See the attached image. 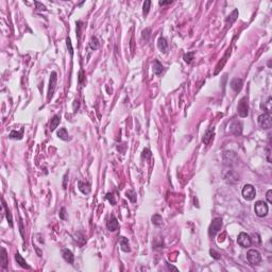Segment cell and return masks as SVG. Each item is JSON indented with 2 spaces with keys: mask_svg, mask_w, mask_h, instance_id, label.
<instances>
[{
  "mask_svg": "<svg viewBox=\"0 0 272 272\" xmlns=\"http://www.w3.org/2000/svg\"><path fill=\"white\" fill-rule=\"evenodd\" d=\"M248 101H249L248 97H244L242 99H240L239 103H238V107H237L238 115L242 118L247 117L249 114V102Z\"/></svg>",
  "mask_w": 272,
  "mask_h": 272,
  "instance_id": "cell-1",
  "label": "cell"
},
{
  "mask_svg": "<svg viewBox=\"0 0 272 272\" xmlns=\"http://www.w3.org/2000/svg\"><path fill=\"white\" fill-rule=\"evenodd\" d=\"M247 259H248V261L251 264V265L256 266L261 261V255L257 250L251 249V250H249L248 253H247Z\"/></svg>",
  "mask_w": 272,
  "mask_h": 272,
  "instance_id": "cell-2",
  "label": "cell"
},
{
  "mask_svg": "<svg viewBox=\"0 0 272 272\" xmlns=\"http://www.w3.org/2000/svg\"><path fill=\"white\" fill-rule=\"evenodd\" d=\"M242 197L246 199L247 201H252L254 200V198L256 197V190H255L254 186L251 184H247L242 188Z\"/></svg>",
  "mask_w": 272,
  "mask_h": 272,
  "instance_id": "cell-3",
  "label": "cell"
},
{
  "mask_svg": "<svg viewBox=\"0 0 272 272\" xmlns=\"http://www.w3.org/2000/svg\"><path fill=\"white\" fill-rule=\"evenodd\" d=\"M221 228H222V219L221 218H215L213 220V222L211 223V225H209V229H208L209 237H215L218 232L221 230Z\"/></svg>",
  "mask_w": 272,
  "mask_h": 272,
  "instance_id": "cell-4",
  "label": "cell"
},
{
  "mask_svg": "<svg viewBox=\"0 0 272 272\" xmlns=\"http://www.w3.org/2000/svg\"><path fill=\"white\" fill-rule=\"evenodd\" d=\"M57 74L55 71H52L50 74V79H49V88H48V97L47 100L50 101V99L53 97V94L55 92V87H57Z\"/></svg>",
  "mask_w": 272,
  "mask_h": 272,
  "instance_id": "cell-5",
  "label": "cell"
},
{
  "mask_svg": "<svg viewBox=\"0 0 272 272\" xmlns=\"http://www.w3.org/2000/svg\"><path fill=\"white\" fill-rule=\"evenodd\" d=\"M254 211H255V214H256V216H258V217H261V218L267 216V214H268L267 203L264 202V201H257V202H255Z\"/></svg>",
  "mask_w": 272,
  "mask_h": 272,
  "instance_id": "cell-6",
  "label": "cell"
},
{
  "mask_svg": "<svg viewBox=\"0 0 272 272\" xmlns=\"http://www.w3.org/2000/svg\"><path fill=\"white\" fill-rule=\"evenodd\" d=\"M258 124L261 128L265 129V130H268L272 126V120H271V116H270V113H264L261 115H259L258 117Z\"/></svg>",
  "mask_w": 272,
  "mask_h": 272,
  "instance_id": "cell-7",
  "label": "cell"
},
{
  "mask_svg": "<svg viewBox=\"0 0 272 272\" xmlns=\"http://www.w3.org/2000/svg\"><path fill=\"white\" fill-rule=\"evenodd\" d=\"M237 242L240 247H242V248H248V247H250L251 244H252V238L250 237V235H248L247 233H244V232H242V233H240L239 235H238Z\"/></svg>",
  "mask_w": 272,
  "mask_h": 272,
  "instance_id": "cell-8",
  "label": "cell"
},
{
  "mask_svg": "<svg viewBox=\"0 0 272 272\" xmlns=\"http://www.w3.org/2000/svg\"><path fill=\"white\" fill-rule=\"evenodd\" d=\"M230 131L235 136H240L242 133V123L238 120H234L231 124H230Z\"/></svg>",
  "mask_w": 272,
  "mask_h": 272,
  "instance_id": "cell-9",
  "label": "cell"
},
{
  "mask_svg": "<svg viewBox=\"0 0 272 272\" xmlns=\"http://www.w3.org/2000/svg\"><path fill=\"white\" fill-rule=\"evenodd\" d=\"M223 176H224V180L230 184H235L239 181L237 173L235 171H233V170H228L226 172H224Z\"/></svg>",
  "mask_w": 272,
  "mask_h": 272,
  "instance_id": "cell-10",
  "label": "cell"
},
{
  "mask_svg": "<svg viewBox=\"0 0 272 272\" xmlns=\"http://www.w3.org/2000/svg\"><path fill=\"white\" fill-rule=\"evenodd\" d=\"M107 228L110 232H115L116 230H118L119 223H118L117 218H116L114 215H112L111 217L109 218V220H107Z\"/></svg>",
  "mask_w": 272,
  "mask_h": 272,
  "instance_id": "cell-11",
  "label": "cell"
},
{
  "mask_svg": "<svg viewBox=\"0 0 272 272\" xmlns=\"http://www.w3.org/2000/svg\"><path fill=\"white\" fill-rule=\"evenodd\" d=\"M242 85H244V82H242L241 79L235 78V79H233V80L231 81L232 89H233L234 92H236V93L240 92V89L242 88Z\"/></svg>",
  "mask_w": 272,
  "mask_h": 272,
  "instance_id": "cell-12",
  "label": "cell"
},
{
  "mask_svg": "<svg viewBox=\"0 0 272 272\" xmlns=\"http://www.w3.org/2000/svg\"><path fill=\"white\" fill-rule=\"evenodd\" d=\"M78 188L82 194L84 195H88L92 190L90 188V184L89 183H85V182H82V181H79L78 182Z\"/></svg>",
  "mask_w": 272,
  "mask_h": 272,
  "instance_id": "cell-13",
  "label": "cell"
},
{
  "mask_svg": "<svg viewBox=\"0 0 272 272\" xmlns=\"http://www.w3.org/2000/svg\"><path fill=\"white\" fill-rule=\"evenodd\" d=\"M62 254H63V258L65 259L68 264H74V253H72L71 251L68 250V249H64L63 252H62Z\"/></svg>",
  "mask_w": 272,
  "mask_h": 272,
  "instance_id": "cell-14",
  "label": "cell"
},
{
  "mask_svg": "<svg viewBox=\"0 0 272 272\" xmlns=\"http://www.w3.org/2000/svg\"><path fill=\"white\" fill-rule=\"evenodd\" d=\"M157 47L163 53H166L168 51V43L164 37H159L157 41Z\"/></svg>",
  "mask_w": 272,
  "mask_h": 272,
  "instance_id": "cell-15",
  "label": "cell"
},
{
  "mask_svg": "<svg viewBox=\"0 0 272 272\" xmlns=\"http://www.w3.org/2000/svg\"><path fill=\"white\" fill-rule=\"evenodd\" d=\"M15 259H16V261H17V264L21 268H25V269H30V266L27 264L26 259H25L24 257L19 254V253H16L15 254Z\"/></svg>",
  "mask_w": 272,
  "mask_h": 272,
  "instance_id": "cell-16",
  "label": "cell"
},
{
  "mask_svg": "<svg viewBox=\"0 0 272 272\" xmlns=\"http://www.w3.org/2000/svg\"><path fill=\"white\" fill-rule=\"evenodd\" d=\"M120 247H121V250L123 252H130L131 248H130V244H129V240L128 238L126 237H120Z\"/></svg>",
  "mask_w": 272,
  "mask_h": 272,
  "instance_id": "cell-17",
  "label": "cell"
},
{
  "mask_svg": "<svg viewBox=\"0 0 272 272\" xmlns=\"http://www.w3.org/2000/svg\"><path fill=\"white\" fill-rule=\"evenodd\" d=\"M214 135V128H209L206 130V132L204 133V136H203V143L204 144H208L211 142V137Z\"/></svg>",
  "mask_w": 272,
  "mask_h": 272,
  "instance_id": "cell-18",
  "label": "cell"
},
{
  "mask_svg": "<svg viewBox=\"0 0 272 272\" xmlns=\"http://www.w3.org/2000/svg\"><path fill=\"white\" fill-rule=\"evenodd\" d=\"M61 122V116L60 115H55L54 117L51 119V123H50V131H54L55 129L57 128V126L60 124Z\"/></svg>",
  "mask_w": 272,
  "mask_h": 272,
  "instance_id": "cell-19",
  "label": "cell"
},
{
  "mask_svg": "<svg viewBox=\"0 0 272 272\" xmlns=\"http://www.w3.org/2000/svg\"><path fill=\"white\" fill-rule=\"evenodd\" d=\"M57 137L62 140H69V135L65 128H62L57 131Z\"/></svg>",
  "mask_w": 272,
  "mask_h": 272,
  "instance_id": "cell-20",
  "label": "cell"
},
{
  "mask_svg": "<svg viewBox=\"0 0 272 272\" xmlns=\"http://www.w3.org/2000/svg\"><path fill=\"white\" fill-rule=\"evenodd\" d=\"M152 69L155 74L159 76V74H162V71H163V65H162L159 61H154L153 62V65H152Z\"/></svg>",
  "mask_w": 272,
  "mask_h": 272,
  "instance_id": "cell-21",
  "label": "cell"
},
{
  "mask_svg": "<svg viewBox=\"0 0 272 272\" xmlns=\"http://www.w3.org/2000/svg\"><path fill=\"white\" fill-rule=\"evenodd\" d=\"M3 207H5V216H7L8 223H9V225L11 226V228H13V218H12V214H11V211H10V209L8 208L5 201H3Z\"/></svg>",
  "mask_w": 272,
  "mask_h": 272,
  "instance_id": "cell-22",
  "label": "cell"
},
{
  "mask_svg": "<svg viewBox=\"0 0 272 272\" xmlns=\"http://www.w3.org/2000/svg\"><path fill=\"white\" fill-rule=\"evenodd\" d=\"M0 261H1V265H2V267L3 268H7V266H8V255H7V251H5V248L1 249Z\"/></svg>",
  "mask_w": 272,
  "mask_h": 272,
  "instance_id": "cell-23",
  "label": "cell"
},
{
  "mask_svg": "<svg viewBox=\"0 0 272 272\" xmlns=\"http://www.w3.org/2000/svg\"><path fill=\"white\" fill-rule=\"evenodd\" d=\"M89 47L92 50H97L99 48V41L96 36H92L90 37V41H89Z\"/></svg>",
  "mask_w": 272,
  "mask_h": 272,
  "instance_id": "cell-24",
  "label": "cell"
},
{
  "mask_svg": "<svg viewBox=\"0 0 272 272\" xmlns=\"http://www.w3.org/2000/svg\"><path fill=\"white\" fill-rule=\"evenodd\" d=\"M126 198H128L132 203L136 202V194H135L134 190H132V189L126 190Z\"/></svg>",
  "mask_w": 272,
  "mask_h": 272,
  "instance_id": "cell-25",
  "label": "cell"
},
{
  "mask_svg": "<svg viewBox=\"0 0 272 272\" xmlns=\"http://www.w3.org/2000/svg\"><path fill=\"white\" fill-rule=\"evenodd\" d=\"M152 223L154 224L155 226H161L162 224H163V218H162V216L159 215H153L152 217Z\"/></svg>",
  "mask_w": 272,
  "mask_h": 272,
  "instance_id": "cell-26",
  "label": "cell"
},
{
  "mask_svg": "<svg viewBox=\"0 0 272 272\" xmlns=\"http://www.w3.org/2000/svg\"><path fill=\"white\" fill-rule=\"evenodd\" d=\"M10 138H12V139H21L22 138V130L20 131V132H17V131H12L11 133H10Z\"/></svg>",
  "mask_w": 272,
  "mask_h": 272,
  "instance_id": "cell-27",
  "label": "cell"
},
{
  "mask_svg": "<svg viewBox=\"0 0 272 272\" xmlns=\"http://www.w3.org/2000/svg\"><path fill=\"white\" fill-rule=\"evenodd\" d=\"M150 5H151V1L150 0H147L144 2V5H143V14L144 16H147L149 13V10H150Z\"/></svg>",
  "mask_w": 272,
  "mask_h": 272,
  "instance_id": "cell-28",
  "label": "cell"
},
{
  "mask_svg": "<svg viewBox=\"0 0 272 272\" xmlns=\"http://www.w3.org/2000/svg\"><path fill=\"white\" fill-rule=\"evenodd\" d=\"M194 55H195V52H188V53H186V54L184 55V61H185L187 64H189L190 62L194 60Z\"/></svg>",
  "mask_w": 272,
  "mask_h": 272,
  "instance_id": "cell-29",
  "label": "cell"
},
{
  "mask_svg": "<svg viewBox=\"0 0 272 272\" xmlns=\"http://www.w3.org/2000/svg\"><path fill=\"white\" fill-rule=\"evenodd\" d=\"M66 46H67V48H68V51H69V53H70V55H74V48H72V45H71V41H70V38L69 37H67V38H66Z\"/></svg>",
  "mask_w": 272,
  "mask_h": 272,
  "instance_id": "cell-30",
  "label": "cell"
},
{
  "mask_svg": "<svg viewBox=\"0 0 272 272\" xmlns=\"http://www.w3.org/2000/svg\"><path fill=\"white\" fill-rule=\"evenodd\" d=\"M142 156H143V159H150L151 157V151L149 150V149H144V150H143V153H142Z\"/></svg>",
  "mask_w": 272,
  "mask_h": 272,
  "instance_id": "cell-31",
  "label": "cell"
},
{
  "mask_svg": "<svg viewBox=\"0 0 272 272\" xmlns=\"http://www.w3.org/2000/svg\"><path fill=\"white\" fill-rule=\"evenodd\" d=\"M77 36H78V41H80L81 37V29H82V22L81 21H77Z\"/></svg>",
  "mask_w": 272,
  "mask_h": 272,
  "instance_id": "cell-32",
  "label": "cell"
},
{
  "mask_svg": "<svg viewBox=\"0 0 272 272\" xmlns=\"http://www.w3.org/2000/svg\"><path fill=\"white\" fill-rule=\"evenodd\" d=\"M237 16H238V11H237V10H234L233 13H232L231 15L229 16V17L231 18V20H229V21H228V22H230V24L234 22V21H235V20H236V18H237Z\"/></svg>",
  "mask_w": 272,
  "mask_h": 272,
  "instance_id": "cell-33",
  "label": "cell"
},
{
  "mask_svg": "<svg viewBox=\"0 0 272 272\" xmlns=\"http://www.w3.org/2000/svg\"><path fill=\"white\" fill-rule=\"evenodd\" d=\"M107 199L111 202L112 205H115L116 204V201H115V198H114V195L111 194V192H107Z\"/></svg>",
  "mask_w": 272,
  "mask_h": 272,
  "instance_id": "cell-34",
  "label": "cell"
},
{
  "mask_svg": "<svg viewBox=\"0 0 272 272\" xmlns=\"http://www.w3.org/2000/svg\"><path fill=\"white\" fill-rule=\"evenodd\" d=\"M150 29H145L144 31H143V38H145V41H148L149 39V36H150Z\"/></svg>",
  "mask_w": 272,
  "mask_h": 272,
  "instance_id": "cell-35",
  "label": "cell"
},
{
  "mask_svg": "<svg viewBox=\"0 0 272 272\" xmlns=\"http://www.w3.org/2000/svg\"><path fill=\"white\" fill-rule=\"evenodd\" d=\"M266 199H267L268 203H272V190L269 189L267 192V195H266Z\"/></svg>",
  "mask_w": 272,
  "mask_h": 272,
  "instance_id": "cell-36",
  "label": "cell"
},
{
  "mask_svg": "<svg viewBox=\"0 0 272 272\" xmlns=\"http://www.w3.org/2000/svg\"><path fill=\"white\" fill-rule=\"evenodd\" d=\"M265 110L267 111V113H270V112H271V97H269V98H268L267 107H265Z\"/></svg>",
  "mask_w": 272,
  "mask_h": 272,
  "instance_id": "cell-37",
  "label": "cell"
},
{
  "mask_svg": "<svg viewBox=\"0 0 272 272\" xmlns=\"http://www.w3.org/2000/svg\"><path fill=\"white\" fill-rule=\"evenodd\" d=\"M67 180H68V172H66L65 175H64V180H63V188L64 189L67 188Z\"/></svg>",
  "mask_w": 272,
  "mask_h": 272,
  "instance_id": "cell-38",
  "label": "cell"
},
{
  "mask_svg": "<svg viewBox=\"0 0 272 272\" xmlns=\"http://www.w3.org/2000/svg\"><path fill=\"white\" fill-rule=\"evenodd\" d=\"M84 78H85L84 71H83V70H80V71H79V83H80V84H82L83 83V79Z\"/></svg>",
  "mask_w": 272,
  "mask_h": 272,
  "instance_id": "cell-39",
  "label": "cell"
},
{
  "mask_svg": "<svg viewBox=\"0 0 272 272\" xmlns=\"http://www.w3.org/2000/svg\"><path fill=\"white\" fill-rule=\"evenodd\" d=\"M66 209L64 208V207H62L61 208V211H60V218H61L62 220H65L66 219V217H65V215H66Z\"/></svg>",
  "mask_w": 272,
  "mask_h": 272,
  "instance_id": "cell-40",
  "label": "cell"
},
{
  "mask_svg": "<svg viewBox=\"0 0 272 272\" xmlns=\"http://www.w3.org/2000/svg\"><path fill=\"white\" fill-rule=\"evenodd\" d=\"M211 256H213L214 258H216V259H219V258H220V255L218 254V253L216 252V251L211 250Z\"/></svg>",
  "mask_w": 272,
  "mask_h": 272,
  "instance_id": "cell-41",
  "label": "cell"
},
{
  "mask_svg": "<svg viewBox=\"0 0 272 272\" xmlns=\"http://www.w3.org/2000/svg\"><path fill=\"white\" fill-rule=\"evenodd\" d=\"M171 2L172 1H170L169 0V1H159V5H170Z\"/></svg>",
  "mask_w": 272,
  "mask_h": 272,
  "instance_id": "cell-42",
  "label": "cell"
},
{
  "mask_svg": "<svg viewBox=\"0 0 272 272\" xmlns=\"http://www.w3.org/2000/svg\"><path fill=\"white\" fill-rule=\"evenodd\" d=\"M76 107L77 109L79 107V101L78 100H74V112H76Z\"/></svg>",
  "mask_w": 272,
  "mask_h": 272,
  "instance_id": "cell-43",
  "label": "cell"
},
{
  "mask_svg": "<svg viewBox=\"0 0 272 272\" xmlns=\"http://www.w3.org/2000/svg\"><path fill=\"white\" fill-rule=\"evenodd\" d=\"M167 267H168V269H172V270H174V271H178V268H175L174 266H171L170 264H167Z\"/></svg>",
  "mask_w": 272,
  "mask_h": 272,
  "instance_id": "cell-44",
  "label": "cell"
}]
</instances>
